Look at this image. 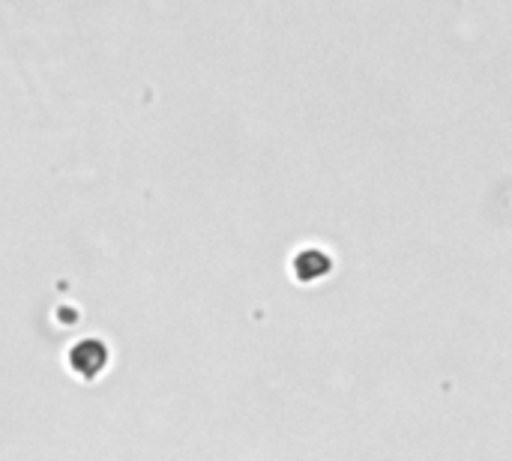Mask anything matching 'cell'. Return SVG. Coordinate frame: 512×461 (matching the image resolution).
I'll use <instances>...</instances> for the list:
<instances>
[]
</instances>
